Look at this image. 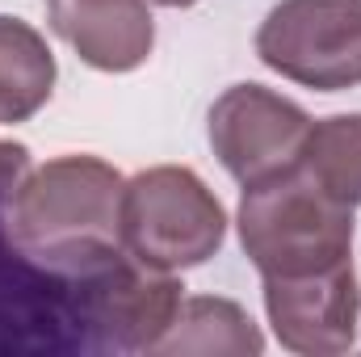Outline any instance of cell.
Segmentation results:
<instances>
[{"label": "cell", "mask_w": 361, "mask_h": 357, "mask_svg": "<svg viewBox=\"0 0 361 357\" xmlns=\"http://www.w3.org/2000/svg\"><path fill=\"white\" fill-rule=\"evenodd\" d=\"M122 185L126 177L101 156L68 152L30 169L4 202L8 240L47 273L89 286L122 248Z\"/></svg>", "instance_id": "obj_1"}, {"label": "cell", "mask_w": 361, "mask_h": 357, "mask_svg": "<svg viewBox=\"0 0 361 357\" xmlns=\"http://www.w3.org/2000/svg\"><path fill=\"white\" fill-rule=\"evenodd\" d=\"M235 227L261 282L353 261V206L328 198L298 164L244 185Z\"/></svg>", "instance_id": "obj_2"}, {"label": "cell", "mask_w": 361, "mask_h": 357, "mask_svg": "<svg viewBox=\"0 0 361 357\" xmlns=\"http://www.w3.org/2000/svg\"><path fill=\"white\" fill-rule=\"evenodd\" d=\"M227 240V210L214 189L180 164L143 169L122 185V248L152 269L206 265Z\"/></svg>", "instance_id": "obj_3"}, {"label": "cell", "mask_w": 361, "mask_h": 357, "mask_svg": "<svg viewBox=\"0 0 361 357\" xmlns=\"http://www.w3.org/2000/svg\"><path fill=\"white\" fill-rule=\"evenodd\" d=\"M257 55L315 92L361 85V0H281L257 30Z\"/></svg>", "instance_id": "obj_4"}, {"label": "cell", "mask_w": 361, "mask_h": 357, "mask_svg": "<svg viewBox=\"0 0 361 357\" xmlns=\"http://www.w3.org/2000/svg\"><path fill=\"white\" fill-rule=\"evenodd\" d=\"M185 303V286L173 273L152 269L122 253L114 265L89 277L85 328L89 353H156Z\"/></svg>", "instance_id": "obj_5"}, {"label": "cell", "mask_w": 361, "mask_h": 357, "mask_svg": "<svg viewBox=\"0 0 361 357\" xmlns=\"http://www.w3.org/2000/svg\"><path fill=\"white\" fill-rule=\"evenodd\" d=\"M206 131L219 164L240 185H252L298 164L311 118L265 85H231L210 105Z\"/></svg>", "instance_id": "obj_6"}, {"label": "cell", "mask_w": 361, "mask_h": 357, "mask_svg": "<svg viewBox=\"0 0 361 357\" xmlns=\"http://www.w3.org/2000/svg\"><path fill=\"white\" fill-rule=\"evenodd\" d=\"M265 315L281 349L298 357H336L357 341L361 290L353 261L307 277H265Z\"/></svg>", "instance_id": "obj_7"}, {"label": "cell", "mask_w": 361, "mask_h": 357, "mask_svg": "<svg viewBox=\"0 0 361 357\" xmlns=\"http://www.w3.org/2000/svg\"><path fill=\"white\" fill-rule=\"evenodd\" d=\"M51 30L97 72H135L152 59L156 21L147 0H47Z\"/></svg>", "instance_id": "obj_8"}, {"label": "cell", "mask_w": 361, "mask_h": 357, "mask_svg": "<svg viewBox=\"0 0 361 357\" xmlns=\"http://www.w3.org/2000/svg\"><path fill=\"white\" fill-rule=\"evenodd\" d=\"M55 92V55L47 38L21 21L0 13V126L30 122Z\"/></svg>", "instance_id": "obj_9"}, {"label": "cell", "mask_w": 361, "mask_h": 357, "mask_svg": "<svg viewBox=\"0 0 361 357\" xmlns=\"http://www.w3.org/2000/svg\"><path fill=\"white\" fill-rule=\"evenodd\" d=\"M156 353H231V357H257L265 353V337L252 324V315L231 303V298H214V294H197L185 298L169 328V337L156 345Z\"/></svg>", "instance_id": "obj_10"}, {"label": "cell", "mask_w": 361, "mask_h": 357, "mask_svg": "<svg viewBox=\"0 0 361 357\" xmlns=\"http://www.w3.org/2000/svg\"><path fill=\"white\" fill-rule=\"evenodd\" d=\"M298 169L328 198L361 206V114H332L311 122L298 152Z\"/></svg>", "instance_id": "obj_11"}, {"label": "cell", "mask_w": 361, "mask_h": 357, "mask_svg": "<svg viewBox=\"0 0 361 357\" xmlns=\"http://www.w3.org/2000/svg\"><path fill=\"white\" fill-rule=\"evenodd\" d=\"M30 169H34L30 164V147L13 143V139H0V193H13Z\"/></svg>", "instance_id": "obj_12"}, {"label": "cell", "mask_w": 361, "mask_h": 357, "mask_svg": "<svg viewBox=\"0 0 361 357\" xmlns=\"http://www.w3.org/2000/svg\"><path fill=\"white\" fill-rule=\"evenodd\" d=\"M152 4H160V8H193L202 0H152Z\"/></svg>", "instance_id": "obj_13"}]
</instances>
